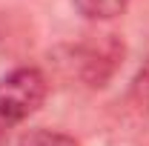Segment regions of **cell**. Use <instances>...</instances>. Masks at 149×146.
Returning a JSON list of instances; mask_svg holds the SVG:
<instances>
[{
	"instance_id": "obj_1",
	"label": "cell",
	"mask_w": 149,
	"mask_h": 146,
	"mask_svg": "<svg viewBox=\"0 0 149 146\" xmlns=\"http://www.w3.org/2000/svg\"><path fill=\"white\" fill-rule=\"evenodd\" d=\"M126 46L118 35H86L49 52L57 74L83 89H103L123 66Z\"/></svg>"
},
{
	"instance_id": "obj_3",
	"label": "cell",
	"mask_w": 149,
	"mask_h": 146,
	"mask_svg": "<svg viewBox=\"0 0 149 146\" xmlns=\"http://www.w3.org/2000/svg\"><path fill=\"white\" fill-rule=\"evenodd\" d=\"M74 12L86 20L103 23V20H115L120 17L129 6V0H72Z\"/></svg>"
},
{
	"instance_id": "obj_2",
	"label": "cell",
	"mask_w": 149,
	"mask_h": 146,
	"mask_svg": "<svg viewBox=\"0 0 149 146\" xmlns=\"http://www.w3.org/2000/svg\"><path fill=\"white\" fill-rule=\"evenodd\" d=\"M49 95V80L37 66H17L0 74V117L20 123L32 117Z\"/></svg>"
},
{
	"instance_id": "obj_5",
	"label": "cell",
	"mask_w": 149,
	"mask_h": 146,
	"mask_svg": "<svg viewBox=\"0 0 149 146\" xmlns=\"http://www.w3.org/2000/svg\"><path fill=\"white\" fill-rule=\"evenodd\" d=\"M129 100H132V106L141 112L143 117H149V55L143 57V63L138 66V72H135V77H132Z\"/></svg>"
},
{
	"instance_id": "obj_4",
	"label": "cell",
	"mask_w": 149,
	"mask_h": 146,
	"mask_svg": "<svg viewBox=\"0 0 149 146\" xmlns=\"http://www.w3.org/2000/svg\"><path fill=\"white\" fill-rule=\"evenodd\" d=\"M17 146H80L72 135L57 129H29L20 135Z\"/></svg>"
}]
</instances>
